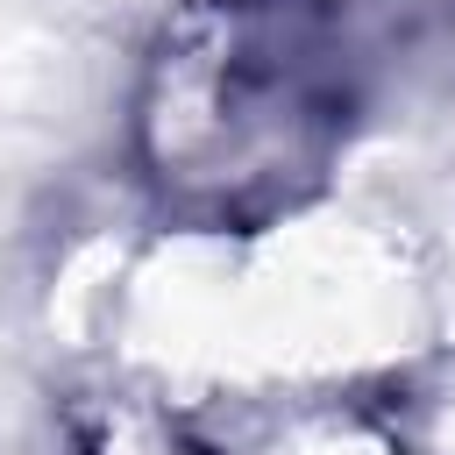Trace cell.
Returning <instances> with one entry per match:
<instances>
[{
	"instance_id": "cell-1",
	"label": "cell",
	"mask_w": 455,
	"mask_h": 455,
	"mask_svg": "<svg viewBox=\"0 0 455 455\" xmlns=\"http://www.w3.org/2000/svg\"><path fill=\"white\" fill-rule=\"evenodd\" d=\"M341 142V43L320 0H178L135 92V149L192 213H263Z\"/></svg>"
},
{
	"instance_id": "cell-2",
	"label": "cell",
	"mask_w": 455,
	"mask_h": 455,
	"mask_svg": "<svg viewBox=\"0 0 455 455\" xmlns=\"http://www.w3.org/2000/svg\"><path fill=\"white\" fill-rule=\"evenodd\" d=\"M206 455H405V448L384 419H370L355 405H291V412H270V419L228 434Z\"/></svg>"
}]
</instances>
